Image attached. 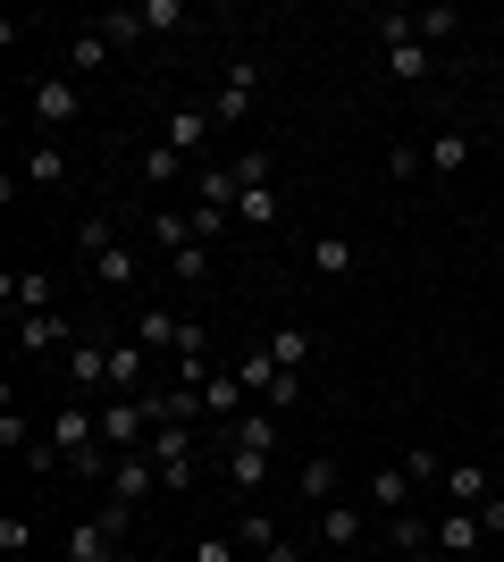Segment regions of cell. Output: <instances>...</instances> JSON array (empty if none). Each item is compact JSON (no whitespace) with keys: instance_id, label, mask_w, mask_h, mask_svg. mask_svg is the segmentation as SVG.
Returning a JSON list of instances; mask_svg holds the SVG:
<instances>
[{"instance_id":"cell-1","label":"cell","mask_w":504,"mask_h":562,"mask_svg":"<svg viewBox=\"0 0 504 562\" xmlns=\"http://www.w3.org/2000/svg\"><path fill=\"white\" fill-rule=\"evenodd\" d=\"M76 252L93 260V278L110 285V294H135V285H144V252H135L110 218H85V227H76Z\"/></svg>"},{"instance_id":"cell-2","label":"cell","mask_w":504,"mask_h":562,"mask_svg":"<svg viewBox=\"0 0 504 562\" xmlns=\"http://www.w3.org/2000/svg\"><path fill=\"white\" fill-rule=\"evenodd\" d=\"M379 43H387V68H395V85H429L437 76V59H429V43H421V25H412V9H379Z\"/></svg>"},{"instance_id":"cell-3","label":"cell","mask_w":504,"mask_h":562,"mask_svg":"<svg viewBox=\"0 0 504 562\" xmlns=\"http://www.w3.org/2000/svg\"><path fill=\"white\" fill-rule=\"evenodd\" d=\"M93 412H101V446H110V453H144V446H152V412H144V395H101Z\"/></svg>"},{"instance_id":"cell-4","label":"cell","mask_w":504,"mask_h":562,"mask_svg":"<svg viewBox=\"0 0 504 562\" xmlns=\"http://www.w3.org/2000/svg\"><path fill=\"white\" fill-rule=\"evenodd\" d=\"M25 110H34V126H76L85 93H76V76H43V85H25Z\"/></svg>"},{"instance_id":"cell-5","label":"cell","mask_w":504,"mask_h":562,"mask_svg":"<svg viewBox=\"0 0 504 562\" xmlns=\"http://www.w3.org/2000/svg\"><path fill=\"white\" fill-rule=\"evenodd\" d=\"M202 412H211L219 428H227V420H244V412H253V386H244L236 370H211V378H202Z\"/></svg>"},{"instance_id":"cell-6","label":"cell","mask_w":504,"mask_h":562,"mask_svg":"<svg viewBox=\"0 0 504 562\" xmlns=\"http://www.w3.org/2000/svg\"><path fill=\"white\" fill-rule=\"evenodd\" d=\"M253 85H261V59H236V68H227V85L211 93V117H219V126H236V117L253 110Z\"/></svg>"},{"instance_id":"cell-7","label":"cell","mask_w":504,"mask_h":562,"mask_svg":"<svg viewBox=\"0 0 504 562\" xmlns=\"http://www.w3.org/2000/svg\"><path fill=\"white\" fill-rule=\"evenodd\" d=\"M211 101H186V110H168V151H177V160H193V151H202V143H211Z\"/></svg>"},{"instance_id":"cell-8","label":"cell","mask_w":504,"mask_h":562,"mask_svg":"<svg viewBox=\"0 0 504 562\" xmlns=\"http://www.w3.org/2000/svg\"><path fill=\"white\" fill-rule=\"evenodd\" d=\"M110 395H152V352L126 336V345H110Z\"/></svg>"},{"instance_id":"cell-9","label":"cell","mask_w":504,"mask_h":562,"mask_svg":"<svg viewBox=\"0 0 504 562\" xmlns=\"http://www.w3.org/2000/svg\"><path fill=\"white\" fill-rule=\"evenodd\" d=\"M0 294H9V328H18V319H34V311H51V278H43V269H9V278H0Z\"/></svg>"},{"instance_id":"cell-10","label":"cell","mask_w":504,"mask_h":562,"mask_svg":"<svg viewBox=\"0 0 504 562\" xmlns=\"http://www.w3.org/2000/svg\"><path fill=\"white\" fill-rule=\"evenodd\" d=\"M68 386H76L85 403L110 395V345H68Z\"/></svg>"},{"instance_id":"cell-11","label":"cell","mask_w":504,"mask_h":562,"mask_svg":"<svg viewBox=\"0 0 504 562\" xmlns=\"http://www.w3.org/2000/svg\"><path fill=\"white\" fill-rule=\"evenodd\" d=\"M160 487V462H152V453H119V470H110V504H135V495H152Z\"/></svg>"},{"instance_id":"cell-12","label":"cell","mask_w":504,"mask_h":562,"mask_svg":"<svg viewBox=\"0 0 504 562\" xmlns=\"http://www.w3.org/2000/svg\"><path fill=\"white\" fill-rule=\"evenodd\" d=\"M437 487H446V504H462V513H480L488 495H496L480 462H446V479H437Z\"/></svg>"},{"instance_id":"cell-13","label":"cell","mask_w":504,"mask_h":562,"mask_svg":"<svg viewBox=\"0 0 504 562\" xmlns=\"http://www.w3.org/2000/svg\"><path fill=\"white\" fill-rule=\"evenodd\" d=\"M480 538H488V529H480V513H462V504H455V513H446V520L429 529V546H437V554H480Z\"/></svg>"},{"instance_id":"cell-14","label":"cell","mask_w":504,"mask_h":562,"mask_svg":"<svg viewBox=\"0 0 504 562\" xmlns=\"http://www.w3.org/2000/svg\"><path fill=\"white\" fill-rule=\"evenodd\" d=\"M227 446H236V453H278V412L253 403L244 420H227Z\"/></svg>"},{"instance_id":"cell-15","label":"cell","mask_w":504,"mask_h":562,"mask_svg":"<svg viewBox=\"0 0 504 562\" xmlns=\"http://www.w3.org/2000/svg\"><path fill=\"white\" fill-rule=\"evenodd\" d=\"M177 336H186V319H177V311H160V303L135 311V345H144V352H177Z\"/></svg>"},{"instance_id":"cell-16","label":"cell","mask_w":504,"mask_h":562,"mask_svg":"<svg viewBox=\"0 0 504 562\" xmlns=\"http://www.w3.org/2000/svg\"><path fill=\"white\" fill-rule=\"evenodd\" d=\"M68 562H119V529H101V520H76V529H68Z\"/></svg>"},{"instance_id":"cell-17","label":"cell","mask_w":504,"mask_h":562,"mask_svg":"<svg viewBox=\"0 0 504 562\" xmlns=\"http://www.w3.org/2000/svg\"><path fill=\"white\" fill-rule=\"evenodd\" d=\"M354 260H361L354 235H312V269L320 278H354Z\"/></svg>"},{"instance_id":"cell-18","label":"cell","mask_w":504,"mask_h":562,"mask_svg":"<svg viewBox=\"0 0 504 562\" xmlns=\"http://www.w3.org/2000/svg\"><path fill=\"white\" fill-rule=\"evenodd\" d=\"M412 487H421V479H412L404 462H387L379 479H370V504H379V513H412Z\"/></svg>"},{"instance_id":"cell-19","label":"cell","mask_w":504,"mask_h":562,"mask_svg":"<svg viewBox=\"0 0 504 562\" xmlns=\"http://www.w3.org/2000/svg\"><path fill=\"white\" fill-rule=\"evenodd\" d=\"M294 487H303V495H312V504H320V513H328V504H336V487H345V470H336L328 453H312V462L294 470Z\"/></svg>"},{"instance_id":"cell-20","label":"cell","mask_w":504,"mask_h":562,"mask_svg":"<svg viewBox=\"0 0 504 562\" xmlns=\"http://www.w3.org/2000/svg\"><path fill=\"white\" fill-rule=\"evenodd\" d=\"M455 168H471V126H446V135H429V177H455Z\"/></svg>"},{"instance_id":"cell-21","label":"cell","mask_w":504,"mask_h":562,"mask_svg":"<svg viewBox=\"0 0 504 562\" xmlns=\"http://www.w3.org/2000/svg\"><path fill=\"white\" fill-rule=\"evenodd\" d=\"M68 345V319L59 311H34V319H18V352H59Z\"/></svg>"},{"instance_id":"cell-22","label":"cell","mask_w":504,"mask_h":562,"mask_svg":"<svg viewBox=\"0 0 504 562\" xmlns=\"http://www.w3.org/2000/svg\"><path fill=\"white\" fill-rule=\"evenodd\" d=\"M152 244H160L168 260L186 252V244H202V235H193V211H152Z\"/></svg>"},{"instance_id":"cell-23","label":"cell","mask_w":504,"mask_h":562,"mask_svg":"<svg viewBox=\"0 0 504 562\" xmlns=\"http://www.w3.org/2000/svg\"><path fill=\"white\" fill-rule=\"evenodd\" d=\"M269 361H278V370H303V361H312V328H269Z\"/></svg>"},{"instance_id":"cell-24","label":"cell","mask_w":504,"mask_h":562,"mask_svg":"<svg viewBox=\"0 0 504 562\" xmlns=\"http://www.w3.org/2000/svg\"><path fill=\"white\" fill-rule=\"evenodd\" d=\"M269 470H278V453H236L227 446V487L253 495V487H269Z\"/></svg>"},{"instance_id":"cell-25","label":"cell","mask_w":504,"mask_h":562,"mask_svg":"<svg viewBox=\"0 0 504 562\" xmlns=\"http://www.w3.org/2000/svg\"><path fill=\"white\" fill-rule=\"evenodd\" d=\"M320 538H328L336 554H354V546H361V513H354V504H328V513H320Z\"/></svg>"},{"instance_id":"cell-26","label":"cell","mask_w":504,"mask_h":562,"mask_svg":"<svg viewBox=\"0 0 504 562\" xmlns=\"http://www.w3.org/2000/svg\"><path fill=\"white\" fill-rule=\"evenodd\" d=\"M68 68H76V76L110 68V34H101V25H85V34H76V43H68Z\"/></svg>"},{"instance_id":"cell-27","label":"cell","mask_w":504,"mask_h":562,"mask_svg":"<svg viewBox=\"0 0 504 562\" xmlns=\"http://www.w3.org/2000/svg\"><path fill=\"white\" fill-rule=\"evenodd\" d=\"M278 211H287V193H278V186H253V193L236 202V227H269Z\"/></svg>"},{"instance_id":"cell-28","label":"cell","mask_w":504,"mask_h":562,"mask_svg":"<svg viewBox=\"0 0 504 562\" xmlns=\"http://www.w3.org/2000/svg\"><path fill=\"white\" fill-rule=\"evenodd\" d=\"M34 437H43V428L25 420L18 403H0V453H9V462H18V453H25V446H34Z\"/></svg>"},{"instance_id":"cell-29","label":"cell","mask_w":504,"mask_h":562,"mask_svg":"<svg viewBox=\"0 0 504 562\" xmlns=\"http://www.w3.org/2000/svg\"><path fill=\"white\" fill-rule=\"evenodd\" d=\"M25 177H34V186H59V177H68V151H59V143H34V151H25Z\"/></svg>"},{"instance_id":"cell-30","label":"cell","mask_w":504,"mask_h":562,"mask_svg":"<svg viewBox=\"0 0 504 562\" xmlns=\"http://www.w3.org/2000/svg\"><path fill=\"white\" fill-rule=\"evenodd\" d=\"M135 18H144V34H177V25H186V0H135Z\"/></svg>"},{"instance_id":"cell-31","label":"cell","mask_w":504,"mask_h":562,"mask_svg":"<svg viewBox=\"0 0 504 562\" xmlns=\"http://www.w3.org/2000/svg\"><path fill=\"white\" fill-rule=\"evenodd\" d=\"M412 25H421V43H446V34H462V9L437 0V9H412Z\"/></svg>"},{"instance_id":"cell-32","label":"cell","mask_w":504,"mask_h":562,"mask_svg":"<svg viewBox=\"0 0 504 562\" xmlns=\"http://www.w3.org/2000/svg\"><path fill=\"white\" fill-rule=\"evenodd\" d=\"M236 378L253 386V395H269V386H278V361H269V345H253V352H244V361H236Z\"/></svg>"},{"instance_id":"cell-33","label":"cell","mask_w":504,"mask_h":562,"mask_svg":"<svg viewBox=\"0 0 504 562\" xmlns=\"http://www.w3.org/2000/svg\"><path fill=\"white\" fill-rule=\"evenodd\" d=\"M0 554H9V562L34 554V520H25V513H0Z\"/></svg>"},{"instance_id":"cell-34","label":"cell","mask_w":504,"mask_h":562,"mask_svg":"<svg viewBox=\"0 0 504 562\" xmlns=\"http://www.w3.org/2000/svg\"><path fill=\"white\" fill-rule=\"evenodd\" d=\"M421 168H429V151H421V143H395V151H387V177H395V186H412Z\"/></svg>"},{"instance_id":"cell-35","label":"cell","mask_w":504,"mask_h":562,"mask_svg":"<svg viewBox=\"0 0 504 562\" xmlns=\"http://www.w3.org/2000/svg\"><path fill=\"white\" fill-rule=\"evenodd\" d=\"M101 34H110V50H119V43H135V34H144V18H135V9H101Z\"/></svg>"},{"instance_id":"cell-36","label":"cell","mask_w":504,"mask_h":562,"mask_svg":"<svg viewBox=\"0 0 504 562\" xmlns=\"http://www.w3.org/2000/svg\"><path fill=\"white\" fill-rule=\"evenodd\" d=\"M168 269H177V285H202V278H211V244H186Z\"/></svg>"},{"instance_id":"cell-37","label":"cell","mask_w":504,"mask_h":562,"mask_svg":"<svg viewBox=\"0 0 504 562\" xmlns=\"http://www.w3.org/2000/svg\"><path fill=\"white\" fill-rule=\"evenodd\" d=\"M387 538L404 546V554H421V546H429V529H421V513H387Z\"/></svg>"},{"instance_id":"cell-38","label":"cell","mask_w":504,"mask_h":562,"mask_svg":"<svg viewBox=\"0 0 504 562\" xmlns=\"http://www.w3.org/2000/svg\"><path fill=\"white\" fill-rule=\"evenodd\" d=\"M269 160H278V151H236L227 168H236V186L253 193V186H269Z\"/></svg>"},{"instance_id":"cell-39","label":"cell","mask_w":504,"mask_h":562,"mask_svg":"<svg viewBox=\"0 0 504 562\" xmlns=\"http://www.w3.org/2000/svg\"><path fill=\"white\" fill-rule=\"evenodd\" d=\"M18 462H25V470H34V479H51V470H68V453L51 446V437H34V446H25V453H18Z\"/></svg>"},{"instance_id":"cell-40","label":"cell","mask_w":504,"mask_h":562,"mask_svg":"<svg viewBox=\"0 0 504 562\" xmlns=\"http://www.w3.org/2000/svg\"><path fill=\"white\" fill-rule=\"evenodd\" d=\"M236 546H261V554L278 546V529H269V513H261V504H253V513L236 520Z\"/></svg>"},{"instance_id":"cell-41","label":"cell","mask_w":504,"mask_h":562,"mask_svg":"<svg viewBox=\"0 0 504 562\" xmlns=\"http://www.w3.org/2000/svg\"><path fill=\"white\" fill-rule=\"evenodd\" d=\"M227 227H236V211H211V202H193V235H202V244H219Z\"/></svg>"},{"instance_id":"cell-42","label":"cell","mask_w":504,"mask_h":562,"mask_svg":"<svg viewBox=\"0 0 504 562\" xmlns=\"http://www.w3.org/2000/svg\"><path fill=\"white\" fill-rule=\"evenodd\" d=\"M269 412H294V403H303V370H278V386H269Z\"/></svg>"},{"instance_id":"cell-43","label":"cell","mask_w":504,"mask_h":562,"mask_svg":"<svg viewBox=\"0 0 504 562\" xmlns=\"http://www.w3.org/2000/svg\"><path fill=\"white\" fill-rule=\"evenodd\" d=\"M177 168H186V160H177V151H168V143H152V151H144V186H168V177H177Z\"/></svg>"},{"instance_id":"cell-44","label":"cell","mask_w":504,"mask_h":562,"mask_svg":"<svg viewBox=\"0 0 504 562\" xmlns=\"http://www.w3.org/2000/svg\"><path fill=\"white\" fill-rule=\"evenodd\" d=\"M404 470H412V479H421V487H437V479H446V462H437L429 446H412V453H404Z\"/></svg>"},{"instance_id":"cell-45","label":"cell","mask_w":504,"mask_h":562,"mask_svg":"<svg viewBox=\"0 0 504 562\" xmlns=\"http://www.w3.org/2000/svg\"><path fill=\"white\" fill-rule=\"evenodd\" d=\"M193 562H236V538H193Z\"/></svg>"},{"instance_id":"cell-46","label":"cell","mask_w":504,"mask_h":562,"mask_svg":"<svg viewBox=\"0 0 504 562\" xmlns=\"http://www.w3.org/2000/svg\"><path fill=\"white\" fill-rule=\"evenodd\" d=\"M480 529H488V538H504V495H488V504H480Z\"/></svg>"},{"instance_id":"cell-47","label":"cell","mask_w":504,"mask_h":562,"mask_svg":"<svg viewBox=\"0 0 504 562\" xmlns=\"http://www.w3.org/2000/svg\"><path fill=\"white\" fill-rule=\"evenodd\" d=\"M404 562H437V546H421V554H404Z\"/></svg>"}]
</instances>
